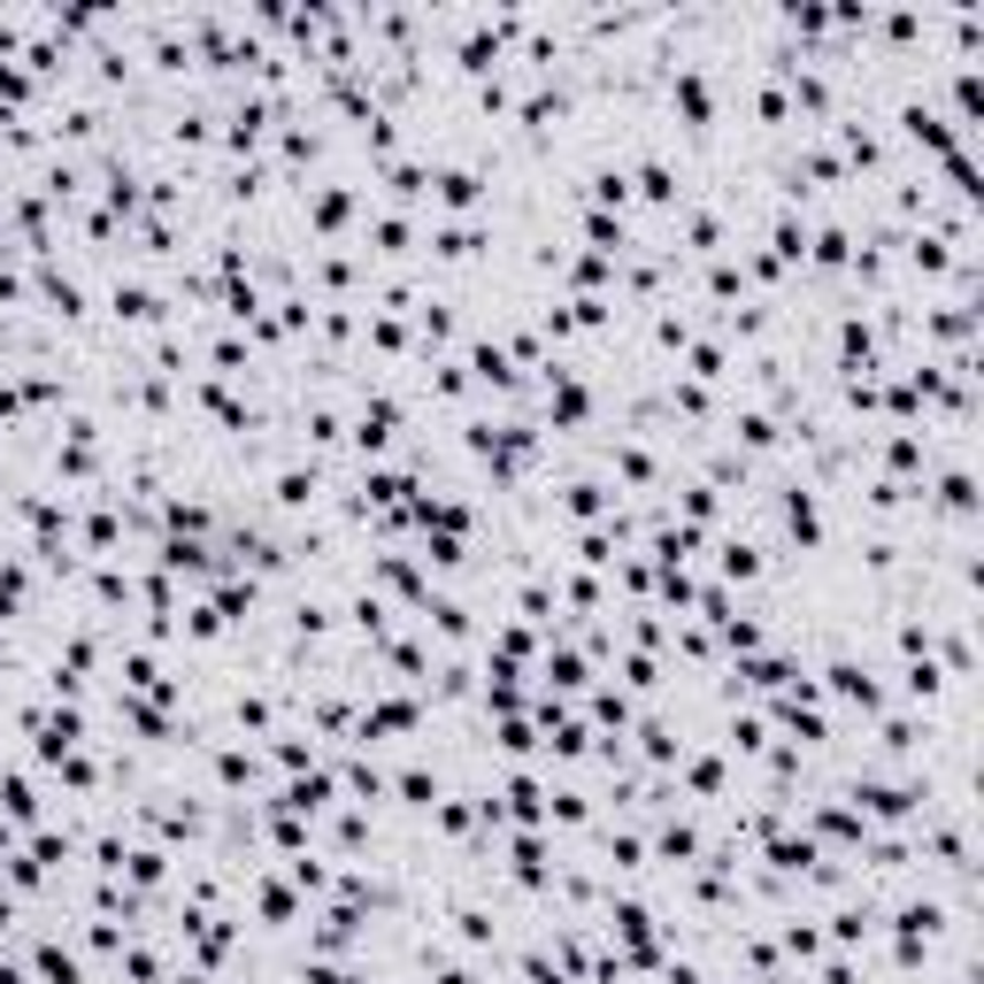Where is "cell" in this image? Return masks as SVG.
Here are the masks:
<instances>
[{
    "label": "cell",
    "instance_id": "obj_3",
    "mask_svg": "<svg viewBox=\"0 0 984 984\" xmlns=\"http://www.w3.org/2000/svg\"><path fill=\"white\" fill-rule=\"evenodd\" d=\"M715 569H723V577H731V585H754V577H762V546H746V538H731V546H723V562H715Z\"/></svg>",
    "mask_w": 984,
    "mask_h": 984
},
{
    "label": "cell",
    "instance_id": "obj_2",
    "mask_svg": "<svg viewBox=\"0 0 984 984\" xmlns=\"http://www.w3.org/2000/svg\"><path fill=\"white\" fill-rule=\"evenodd\" d=\"M431 247H439L447 262H470V254L485 247V231H478V223H439V231H431Z\"/></svg>",
    "mask_w": 984,
    "mask_h": 984
},
{
    "label": "cell",
    "instance_id": "obj_4",
    "mask_svg": "<svg viewBox=\"0 0 984 984\" xmlns=\"http://www.w3.org/2000/svg\"><path fill=\"white\" fill-rule=\"evenodd\" d=\"M385 793H400L408 808H439V777H431V770H400Z\"/></svg>",
    "mask_w": 984,
    "mask_h": 984
},
{
    "label": "cell",
    "instance_id": "obj_1",
    "mask_svg": "<svg viewBox=\"0 0 984 984\" xmlns=\"http://www.w3.org/2000/svg\"><path fill=\"white\" fill-rule=\"evenodd\" d=\"M346 216H354V192H346V185H324V192L308 200V223H316V231H346Z\"/></svg>",
    "mask_w": 984,
    "mask_h": 984
},
{
    "label": "cell",
    "instance_id": "obj_13",
    "mask_svg": "<svg viewBox=\"0 0 984 984\" xmlns=\"http://www.w3.org/2000/svg\"><path fill=\"white\" fill-rule=\"evenodd\" d=\"M169 984H208V977H200V970H185V977H169Z\"/></svg>",
    "mask_w": 984,
    "mask_h": 984
},
{
    "label": "cell",
    "instance_id": "obj_12",
    "mask_svg": "<svg viewBox=\"0 0 984 984\" xmlns=\"http://www.w3.org/2000/svg\"><path fill=\"white\" fill-rule=\"evenodd\" d=\"M0 984H23V970H15V962H0Z\"/></svg>",
    "mask_w": 984,
    "mask_h": 984
},
{
    "label": "cell",
    "instance_id": "obj_5",
    "mask_svg": "<svg viewBox=\"0 0 984 984\" xmlns=\"http://www.w3.org/2000/svg\"><path fill=\"white\" fill-rule=\"evenodd\" d=\"M316 485H324L316 462H308V470H285V478H278V507H316Z\"/></svg>",
    "mask_w": 984,
    "mask_h": 984
},
{
    "label": "cell",
    "instance_id": "obj_6",
    "mask_svg": "<svg viewBox=\"0 0 984 984\" xmlns=\"http://www.w3.org/2000/svg\"><path fill=\"white\" fill-rule=\"evenodd\" d=\"M569 515H577V523H600V515H608V485H600V478H577V485H569Z\"/></svg>",
    "mask_w": 984,
    "mask_h": 984
},
{
    "label": "cell",
    "instance_id": "obj_9",
    "mask_svg": "<svg viewBox=\"0 0 984 984\" xmlns=\"http://www.w3.org/2000/svg\"><path fill=\"white\" fill-rule=\"evenodd\" d=\"M639 192H647L655 208H669V200H677V169H669V163H647V169H639Z\"/></svg>",
    "mask_w": 984,
    "mask_h": 984
},
{
    "label": "cell",
    "instance_id": "obj_10",
    "mask_svg": "<svg viewBox=\"0 0 984 984\" xmlns=\"http://www.w3.org/2000/svg\"><path fill=\"white\" fill-rule=\"evenodd\" d=\"M0 808H8L15 823H31V816H39V793H31L23 777H0Z\"/></svg>",
    "mask_w": 984,
    "mask_h": 984
},
{
    "label": "cell",
    "instance_id": "obj_8",
    "mask_svg": "<svg viewBox=\"0 0 984 984\" xmlns=\"http://www.w3.org/2000/svg\"><path fill=\"white\" fill-rule=\"evenodd\" d=\"M31 970H39V977H46V984H85V977H77V962H70V954H62L54 939H46V946L31 954Z\"/></svg>",
    "mask_w": 984,
    "mask_h": 984
},
{
    "label": "cell",
    "instance_id": "obj_7",
    "mask_svg": "<svg viewBox=\"0 0 984 984\" xmlns=\"http://www.w3.org/2000/svg\"><path fill=\"white\" fill-rule=\"evenodd\" d=\"M478 192H485L478 169H447V177H439V200H447V208H478Z\"/></svg>",
    "mask_w": 984,
    "mask_h": 984
},
{
    "label": "cell",
    "instance_id": "obj_11",
    "mask_svg": "<svg viewBox=\"0 0 984 984\" xmlns=\"http://www.w3.org/2000/svg\"><path fill=\"white\" fill-rule=\"evenodd\" d=\"M593 715H600V723L624 739V715H631V700H624V692H593Z\"/></svg>",
    "mask_w": 984,
    "mask_h": 984
}]
</instances>
